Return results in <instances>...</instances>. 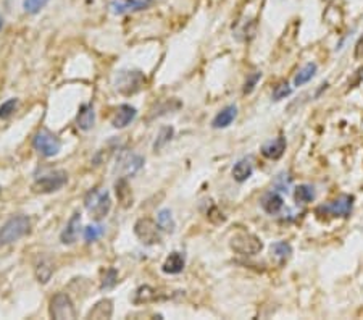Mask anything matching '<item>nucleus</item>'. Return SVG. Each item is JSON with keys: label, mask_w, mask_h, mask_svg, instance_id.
Returning <instances> with one entry per match:
<instances>
[{"label": "nucleus", "mask_w": 363, "mask_h": 320, "mask_svg": "<svg viewBox=\"0 0 363 320\" xmlns=\"http://www.w3.org/2000/svg\"><path fill=\"white\" fill-rule=\"evenodd\" d=\"M260 78H262V73H260V71H255V73H252V75L247 78V81H245V86H244V94H250V92L255 89V86H257V83L260 81Z\"/></svg>", "instance_id": "72a5a7b5"}, {"label": "nucleus", "mask_w": 363, "mask_h": 320, "mask_svg": "<svg viewBox=\"0 0 363 320\" xmlns=\"http://www.w3.org/2000/svg\"><path fill=\"white\" fill-rule=\"evenodd\" d=\"M16 107H18V99L5 101L2 105H0V118L5 120V118H8V116H12L13 112L16 110Z\"/></svg>", "instance_id": "7c9ffc66"}, {"label": "nucleus", "mask_w": 363, "mask_h": 320, "mask_svg": "<svg viewBox=\"0 0 363 320\" xmlns=\"http://www.w3.org/2000/svg\"><path fill=\"white\" fill-rule=\"evenodd\" d=\"M253 171V163L250 159H242L239 160L236 165H234L232 168V178L239 181V183H244L245 180L250 178V175Z\"/></svg>", "instance_id": "412c9836"}, {"label": "nucleus", "mask_w": 363, "mask_h": 320, "mask_svg": "<svg viewBox=\"0 0 363 320\" xmlns=\"http://www.w3.org/2000/svg\"><path fill=\"white\" fill-rule=\"evenodd\" d=\"M271 251L274 252V256L279 257V259H288L291 256V252H292V248L289 242L286 241H278V242H274V244L271 246Z\"/></svg>", "instance_id": "cd10ccee"}, {"label": "nucleus", "mask_w": 363, "mask_h": 320, "mask_svg": "<svg viewBox=\"0 0 363 320\" xmlns=\"http://www.w3.org/2000/svg\"><path fill=\"white\" fill-rule=\"evenodd\" d=\"M29 228H31V220L26 215L12 217L0 228V244H12V242L21 239L24 235H28Z\"/></svg>", "instance_id": "f03ea898"}, {"label": "nucleus", "mask_w": 363, "mask_h": 320, "mask_svg": "<svg viewBox=\"0 0 363 320\" xmlns=\"http://www.w3.org/2000/svg\"><path fill=\"white\" fill-rule=\"evenodd\" d=\"M134 233L142 244L152 246L162 241V228L150 218H139L134 225Z\"/></svg>", "instance_id": "423d86ee"}, {"label": "nucleus", "mask_w": 363, "mask_h": 320, "mask_svg": "<svg viewBox=\"0 0 363 320\" xmlns=\"http://www.w3.org/2000/svg\"><path fill=\"white\" fill-rule=\"evenodd\" d=\"M103 235V227L100 225H91V227H86L84 228V239L87 242H94L99 238H102Z\"/></svg>", "instance_id": "c756f323"}, {"label": "nucleus", "mask_w": 363, "mask_h": 320, "mask_svg": "<svg viewBox=\"0 0 363 320\" xmlns=\"http://www.w3.org/2000/svg\"><path fill=\"white\" fill-rule=\"evenodd\" d=\"M284 151H286V138H282V136H278L276 139L273 141H268L267 144L262 147V154L263 157H267L270 160H278L282 157Z\"/></svg>", "instance_id": "4468645a"}, {"label": "nucleus", "mask_w": 363, "mask_h": 320, "mask_svg": "<svg viewBox=\"0 0 363 320\" xmlns=\"http://www.w3.org/2000/svg\"><path fill=\"white\" fill-rule=\"evenodd\" d=\"M2 24H4V19H2V18H0V28H2Z\"/></svg>", "instance_id": "c9c22d12"}, {"label": "nucleus", "mask_w": 363, "mask_h": 320, "mask_svg": "<svg viewBox=\"0 0 363 320\" xmlns=\"http://www.w3.org/2000/svg\"><path fill=\"white\" fill-rule=\"evenodd\" d=\"M116 281H118V272H116L115 268H109L105 272V275L102 278V285L100 288L105 291V289H112L115 285H116Z\"/></svg>", "instance_id": "c85d7f7f"}, {"label": "nucleus", "mask_w": 363, "mask_h": 320, "mask_svg": "<svg viewBox=\"0 0 363 320\" xmlns=\"http://www.w3.org/2000/svg\"><path fill=\"white\" fill-rule=\"evenodd\" d=\"M115 192H116V198H118L123 207H129L133 204V192L129 188V183H127V180L124 177H121L115 183Z\"/></svg>", "instance_id": "a211bd4d"}, {"label": "nucleus", "mask_w": 363, "mask_h": 320, "mask_svg": "<svg viewBox=\"0 0 363 320\" xmlns=\"http://www.w3.org/2000/svg\"><path fill=\"white\" fill-rule=\"evenodd\" d=\"M291 92H292V87H291L288 83H281V84H278L276 87H274V91H273V99H274V101L286 99L288 95H291Z\"/></svg>", "instance_id": "473e14b6"}, {"label": "nucleus", "mask_w": 363, "mask_h": 320, "mask_svg": "<svg viewBox=\"0 0 363 320\" xmlns=\"http://www.w3.org/2000/svg\"><path fill=\"white\" fill-rule=\"evenodd\" d=\"M144 167V157L137 154H133V152H123L120 157H118V162H116V171H120L123 177H133L137 171Z\"/></svg>", "instance_id": "1a4fd4ad"}, {"label": "nucleus", "mask_w": 363, "mask_h": 320, "mask_svg": "<svg viewBox=\"0 0 363 320\" xmlns=\"http://www.w3.org/2000/svg\"><path fill=\"white\" fill-rule=\"evenodd\" d=\"M147 80L142 71H137V70H124L120 71L118 76L115 80V87L116 91L123 95H133L137 94L142 87L145 86Z\"/></svg>", "instance_id": "7ed1b4c3"}, {"label": "nucleus", "mask_w": 363, "mask_h": 320, "mask_svg": "<svg viewBox=\"0 0 363 320\" xmlns=\"http://www.w3.org/2000/svg\"><path fill=\"white\" fill-rule=\"evenodd\" d=\"M236 115H238V109H236V105H228V107H224V109L221 112H218V115L215 116L213 121H212V126L213 128H226V126H229L234 118H236Z\"/></svg>", "instance_id": "f3484780"}, {"label": "nucleus", "mask_w": 363, "mask_h": 320, "mask_svg": "<svg viewBox=\"0 0 363 320\" xmlns=\"http://www.w3.org/2000/svg\"><path fill=\"white\" fill-rule=\"evenodd\" d=\"M155 299H157V291L149 285H144V286H139L136 289V293L133 296V303L134 304H147V303H152Z\"/></svg>", "instance_id": "4be33fe9"}, {"label": "nucleus", "mask_w": 363, "mask_h": 320, "mask_svg": "<svg viewBox=\"0 0 363 320\" xmlns=\"http://www.w3.org/2000/svg\"><path fill=\"white\" fill-rule=\"evenodd\" d=\"M153 0H113L110 10L115 15H124L127 12H139L152 5Z\"/></svg>", "instance_id": "9b49d317"}, {"label": "nucleus", "mask_w": 363, "mask_h": 320, "mask_svg": "<svg viewBox=\"0 0 363 320\" xmlns=\"http://www.w3.org/2000/svg\"><path fill=\"white\" fill-rule=\"evenodd\" d=\"M52 318L57 320H73L76 318V309L71 298L66 293H57L50 299V309H48Z\"/></svg>", "instance_id": "0eeeda50"}, {"label": "nucleus", "mask_w": 363, "mask_h": 320, "mask_svg": "<svg viewBox=\"0 0 363 320\" xmlns=\"http://www.w3.org/2000/svg\"><path fill=\"white\" fill-rule=\"evenodd\" d=\"M184 265H186V259H184V256L181 254V252H171V254L166 257L162 270L165 272V274L178 275L183 272Z\"/></svg>", "instance_id": "dca6fc26"}, {"label": "nucleus", "mask_w": 363, "mask_h": 320, "mask_svg": "<svg viewBox=\"0 0 363 320\" xmlns=\"http://www.w3.org/2000/svg\"><path fill=\"white\" fill-rule=\"evenodd\" d=\"M352 207H354V198L344 194V196H339L336 201H332L328 206L320 207L317 212H326L332 217H349Z\"/></svg>", "instance_id": "9d476101"}, {"label": "nucleus", "mask_w": 363, "mask_h": 320, "mask_svg": "<svg viewBox=\"0 0 363 320\" xmlns=\"http://www.w3.org/2000/svg\"><path fill=\"white\" fill-rule=\"evenodd\" d=\"M363 55V36L358 39V42L355 45V58H360Z\"/></svg>", "instance_id": "f704fd0d"}, {"label": "nucleus", "mask_w": 363, "mask_h": 320, "mask_svg": "<svg viewBox=\"0 0 363 320\" xmlns=\"http://www.w3.org/2000/svg\"><path fill=\"white\" fill-rule=\"evenodd\" d=\"M33 145L34 149L44 155V157H54L62 149V142L57 138L55 134H52L48 130H41L37 131L34 139H33Z\"/></svg>", "instance_id": "6e6552de"}, {"label": "nucleus", "mask_w": 363, "mask_h": 320, "mask_svg": "<svg viewBox=\"0 0 363 320\" xmlns=\"http://www.w3.org/2000/svg\"><path fill=\"white\" fill-rule=\"evenodd\" d=\"M136 115H137V112H136L134 107L127 105V104H123V105L118 107V109H116L113 118H112V125L115 126V128H118V130L126 128V126L136 118Z\"/></svg>", "instance_id": "f8f14e48"}, {"label": "nucleus", "mask_w": 363, "mask_h": 320, "mask_svg": "<svg viewBox=\"0 0 363 320\" xmlns=\"http://www.w3.org/2000/svg\"><path fill=\"white\" fill-rule=\"evenodd\" d=\"M173 134H174L173 126H165V128H162L160 133H159V138H157V141H155V144H153V149H155V151H160L162 147H165V145L171 141Z\"/></svg>", "instance_id": "bb28decb"}, {"label": "nucleus", "mask_w": 363, "mask_h": 320, "mask_svg": "<svg viewBox=\"0 0 363 320\" xmlns=\"http://www.w3.org/2000/svg\"><path fill=\"white\" fill-rule=\"evenodd\" d=\"M48 4V0H24V10L28 13H39Z\"/></svg>", "instance_id": "2f4dec72"}, {"label": "nucleus", "mask_w": 363, "mask_h": 320, "mask_svg": "<svg viewBox=\"0 0 363 320\" xmlns=\"http://www.w3.org/2000/svg\"><path fill=\"white\" fill-rule=\"evenodd\" d=\"M294 196H296L297 202L308 204L315 199V191H313V188L308 186V184H300L299 188H296V194H294Z\"/></svg>", "instance_id": "a878e982"}, {"label": "nucleus", "mask_w": 363, "mask_h": 320, "mask_svg": "<svg viewBox=\"0 0 363 320\" xmlns=\"http://www.w3.org/2000/svg\"><path fill=\"white\" fill-rule=\"evenodd\" d=\"M317 73V63H307L305 66L302 68V70L296 75V78H294V84L296 86H302V84H305L308 83L313 76H315Z\"/></svg>", "instance_id": "393cba45"}, {"label": "nucleus", "mask_w": 363, "mask_h": 320, "mask_svg": "<svg viewBox=\"0 0 363 320\" xmlns=\"http://www.w3.org/2000/svg\"><path fill=\"white\" fill-rule=\"evenodd\" d=\"M68 181V175L63 170H55L37 178L33 184V191L37 194H50L63 188Z\"/></svg>", "instance_id": "20e7f679"}, {"label": "nucleus", "mask_w": 363, "mask_h": 320, "mask_svg": "<svg viewBox=\"0 0 363 320\" xmlns=\"http://www.w3.org/2000/svg\"><path fill=\"white\" fill-rule=\"evenodd\" d=\"M80 227H81V215L76 212V213H73V217L66 223L65 230L60 235V241L63 244H73V242L77 239V235H80Z\"/></svg>", "instance_id": "2eb2a0df"}, {"label": "nucleus", "mask_w": 363, "mask_h": 320, "mask_svg": "<svg viewBox=\"0 0 363 320\" xmlns=\"http://www.w3.org/2000/svg\"><path fill=\"white\" fill-rule=\"evenodd\" d=\"M231 249L241 256H257L263 249V242L250 233H238L231 238Z\"/></svg>", "instance_id": "39448f33"}, {"label": "nucleus", "mask_w": 363, "mask_h": 320, "mask_svg": "<svg viewBox=\"0 0 363 320\" xmlns=\"http://www.w3.org/2000/svg\"><path fill=\"white\" fill-rule=\"evenodd\" d=\"M52 274H54V264H52L50 260L42 259L41 262H39L37 267H36V278H37L39 283L45 285L47 281L50 280Z\"/></svg>", "instance_id": "5701e85b"}, {"label": "nucleus", "mask_w": 363, "mask_h": 320, "mask_svg": "<svg viewBox=\"0 0 363 320\" xmlns=\"http://www.w3.org/2000/svg\"><path fill=\"white\" fill-rule=\"evenodd\" d=\"M84 206L92 213V217L95 220H102L103 217H107V213L112 209V198L107 189L95 188L86 194Z\"/></svg>", "instance_id": "f257e3e1"}, {"label": "nucleus", "mask_w": 363, "mask_h": 320, "mask_svg": "<svg viewBox=\"0 0 363 320\" xmlns=\"http://www.w3.org/2000/svg\"><path fill=\"white\" fill-rule=\"evenodd\" d=\"M157 223H159V227L163 231H168V233H173L174 228H176L174 218H173L171 212L168 209H163V210L159 212V215H157Z\"/></svg>", "instance_id": "b1692460"}, {"label": "nucleus", "mask_w": 363, "mask_h": 320, "mask_svg": "<svg viewBox=\"0 0 363 320\" xmlns=\"http://www.w3.org/2000/svg\"><path fill=\"white\" fill-rule=\"evenodd\" d=\"M76 123H77V128L83 131H89L94 128L95 112H94L92 104H83L80 107V112H77V116H76Z\"/></svg>", "instance_id": "ddd939ff"}, {"label": "nucleus", "mask_w": 363, "mask_h": 320, "mask_svg": "<svg viewBox=\"0 0 363 320\" xmlns=\"http://www.w3.org/2000/svg\"><path fill=\"white\" fill-rule=\"evenodd\" d=\"M113 314V303L110 299L99 301L87 314V318H110Z\"/></svg>", "instance_id": "aec40b11"}, {"label": "nucleus", "mask_w": 363, "mask_h": 320, "mask_svg": "<svg viewBox=\"0 0 363 320\" xmlns=\"http://www.w3.org/2000/svg\"><path fill=\"white\" fill-rule=\"evenodd\" d=\"M284 206V201L282 198L279 196L278 192H268V194H265L263 199H262V207L263 210L270 213V215H274V213H278Z\"/></svg>", "instance_id": "6ab92c4d"}]
</instances>
